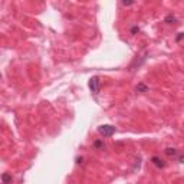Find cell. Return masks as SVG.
Instances as JSON below:
<instances>
[{"instance_id":"cell-1","label":"cell","mask_w":184,"mask_h":184,"mask_svg":"<svg viewBox=\"0 0 184 184\" xmlns=\"http://www.w3.org/2000/svg\"><path fill=\"white\" fill-rule=\"evenodd\" d=\"M88 85H89V89L92 91L94 95L99 94V89H101V79H99L98 76H92L89 79V82H88Z\"/></svg>"},{"instance_id":"cell-2","label":"cell","mask_w":184,"mask_h":184,"mask_svg":"<svg viewBox=\"0 0 184 184\" xmlns=\"http://www.w3.org/2000/svg\"><path fill=\"white\" fill-rule=\"evenodd\" d=\"M99 134L102 135V137H112L114 134H115V127H112V125H109V124H105V125H101V127L98 128Z\"/></svg>"},{"instance_id":"cell-3","label":"cell","mask_w":184,"mask_h":184,"mask_svg":"<svg viewBox=\"0 0 184 184\" xmlns=\"http://www.w3.org/2000/svg\"><path fill=\"white\" fill-rule=\"evenodd\" d=\"M151 163H152L154 165H156L157 168H164L165 165H167V164H165V161H164V160H161V158H160L158 156L151 157Z\"/></svg>"},{"instance_id":"cell-4","label":"cell","mask_w":184,"mask_h":184,"mask_svg":"<svg viewBox=\"0 0 184 184\" xmlns=\"http://www.w3.org/2000/svg\"><path fill=\"white\" fill-rule=\"evenodd\" d=\"M164 22L167 24H175V23H177V17H175L173 13H170V14H167V16H165Z\"/></svg>"},{"instance_id":"cell-5","label":"cell","mask_w":184,"mask_h":184,"mask_svg":"<svg viewBox=\"0 0 184 184\" xmlns=\"http://www.w3.org/2000/svg\"><path fill=\"white\" fill-rule=\"evenodd\" d=\"M165 154L168 157H175L177 154H178V150L177 148H171V147H168V148H165Z\"/></svg>"},{"instance_id":"cell-6","label":"cell","mask_w":184,"mask_h":184,"mask_svg":"<svg viewBox=\"0 0 184 184\" xmlns=\"http://www.w3.org/2000/svg\"><path fill=\"white\" fill-rule=\"evenodd\" d=\"M94 148L95 150H104L105 148V144L102 140H96V141H94Z\"/></svg>"},{"instance_id":"cell-7","label":"cell","mask_w":184,"mask_h":184,"mask_svg":"<svg viewBox=\"0 0 184 184\" xmlns=\"http://www.w3.org/2000/svg\"><path fill=\"white\" fill-rule=\"evenodd\" d=\"M147 91H148V86H147L145 84H138L137 92H147Z\"/></svg>"},{"instance_id":"cell-8","label":"cell","mask_w":184,"mask_h":184,"mask_svg":"<svg viewBox=\"0 0 184 184\" xmlns=\"http://www.w3.org/2000/svg\"><path fill=\"white\" fill-rule=\"evenodd\" d=\"M2 180H3V183L5 184H9L10 181H12V175L7 174V173H5V174L2 175Z\"/></svg>"},{"instance_id":"cell-9","label":"cell","mask_w":184,"mask_h":184,"mask_svg":"<svg viewBox=\"0 0 184 184\" xmlns=\"http://www.w3.org/2000/svg\"><path fill=\"white\" fill-rule=\"evenodd\" d=\"M138 32H140V28H138V26H132V28H131V33H132V35H137Z\"/></svg>"},{"instance_id":"cell-10","label":"cell","mask_w":184,"mask_h":184,"mask_svg":"<svg viewBox=\"0 0 184 184\" xmlns=\"http://www.w3.org/2000/svg\"><path fill=\"white\" fill-rule=\"evenodd\" d=\"M183 36H184V33H183V32L177 33V42H180V40H181V39H183Z\"/></svg>"},{"instance_id":"cell-11","label":"cell","mask_w":184,"mask_h":184,"mask_svg":"<svg viewBox=\"0 0 184 184\" xmlns=\"http://www.w3.org/2000/svg\"><path fill=\"white\" fill-rule=\"evenodd\" d=\"M122 5L124 6H131V5H134V2H127V0H124Z\"/></svg>"},{"instance_id":"cell-12","label":"cell","mask_w":184,"mask_h":184,"mask_svg":"<svg viewBox=\"0 0 184 184\" xmlns=\"http://www.w3.org/2000/svg\"><path fill=\"white\" fill-rule=\"evenodd\" d=\"M178 163H183V156H178Z\"/></svg>"},{"instance_id":"cell-13","label":"cell","mask_w":184,"mask_h":184,"mask_svg":"<svg viewBox=\"0 0 184 184\" xmlns=\"http://www.w3.org/2000/svg\"><path fill=\"white\" fill-rule=\"evenodd\" d=\"M0 76H2V75H0Z\"/></svg>"}]
</instances>
